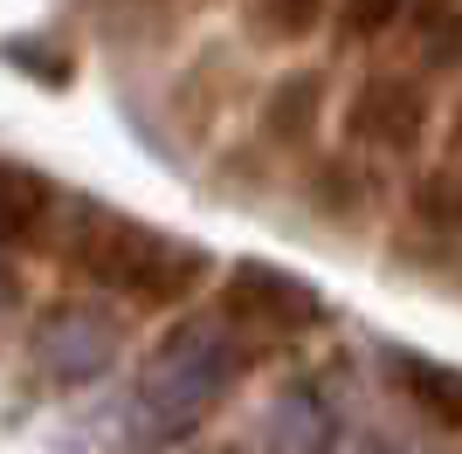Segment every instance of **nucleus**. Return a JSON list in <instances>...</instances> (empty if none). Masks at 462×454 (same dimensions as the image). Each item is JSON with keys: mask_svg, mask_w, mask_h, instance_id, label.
Returning a JSON list of instances; mask_svg holds the SVG:
<instances>
[{"mask_svg": "<svg viewBox=\"0 0 462 454\" xmlns=\"http://www.w3.org/2000/svg\"><path fill=\"white\" fill-rule=\"evenodd\" d=\"M249 359H255V338H242L221 310L173 323V331L152 344V359L138 372V393H132L138 448H173V440L200 434L208 413L242 386Z\"/></svg>", "mask_w": 462, "mask_h": 454, "instance_id": "f257e3e1", "label": "nucleus"}, {"mask_svg": "<svg viewBox=\"0 0 462 454\" xmlns=\"http://www.w3.org/2000/svg\"><path fill=\"white\" fill-rule=\"evenodd\" d=\"M69 268L125 303H180L200 289L208 255L159 234V227L125 221V213H83L69 234Z\"/></svg>", "mask_w": 462, "mask_h": 454, "instance_id": "f03ea898", "label": "nucleus"}, {"mask_svg": "<svg viewBox=\"0 0 462 454\" xmlns=\"http://www.w3.org/2000/svg\"><path fill=\"white\" fill-rule=\"evenodd\" d=\"M352 159H414L435 132V76L421 69H373L338 111Z\"/></svg>", "mask_w": 462, "mask_h": 454, "instance_id": "7ed1b4c3", "label": "nucleus"}, {"mask_svg": "<svg viewBox=\"0 0 462 454\" xmlns=\"http://www.w3.org/2000/svg\"><path fill=\"white\" fill-rule=\"evenodd\" d=\"M117 351H125V323L104 303H56V310H42L35 338H28L35 378L42 386H62V393L104 378L117 365Z\"/></svg>", "mask_w": 462, "mask_h": 454, "instance_id": "20e7f679", "label": "nucleus"}, {"mask_svg": "<svg viewBox=\"0 0 462 454\" xmlns=\"http://www.w3.org/2000/svg\"><path fill=\"white\" fill-rule=\"evenodd\" d=\"M221 317L242 331V338H304L325 323V296L290 276V268H270V262H242L221 283Z\"/></svg>", "mask_w": 462, "mask_h": 454, "instance_id": "39448f33", "label": "nucleus"}, {"mask_svg": "<svg viewBox=\"0 0 462 454\" xmlns=\"http://www.w3.org/2000/svg\"><path fill=\"white\" fill-rule=\"evenodd\" d=\"M401 255L407 262H456L462 255V172L435 166L428 179H414L401 207Z\"/></svg>", "mask_w": 462, "mask_h": 454, "instance_id": "423d86ee", "label": "nucleus"}, {"mask_svg": "<svg viewBox=\"0 0 462 454\" xmlns=\"http://www.w3.org/2000/svg\"><path fill=\"white\" fill-rule=\"evenodd\" d=\"M318 124H325V76H318V69H290V76H276L270 96H263V117H255L263 145H276V151H304L310 138H318Z\"/></svg>", "mask_w": 462, "mask_h": 454, "instance_id": "0eeeda50", "label": "nucleus"}, {"mask_svg": "<svg viewBox=\"0 0 462 454\" xmlns=\"http://www.w3.org/2000/svg\"><path fill=\"white\" fill-rule=\"evenodd\" d=\"M255 440H263L270 454H325V448H331V406H325V393L290 386L270 413H263Z\"/></svg>", "mask_w": 462, "mask_h": 454, "instance_id": "6e6552de", "label": "nucleus"}, {"mask_svg": "<svg viewBox=\"0 0 462 454\" xmlns=\"http://www.w3.org/2000/svg\"><path fill=\"white\" fill-rule=\"evenodd\" d=\"M407 49L421 76H448L462 69V0H407Z\"/></svg>", "mask_w": 462, "mask_h": 454, "instance_id": "1a4fd4ad", "label": "nucleus"}, {"mask_svg": "<svg viewBox=\"0 0 462 454\" xmlns=\"http://www.w3.org/2000/svg\"><path fill=\"white\" fill-rule=\"evenodd\" d=\"M49 213H56V186H49L35 166H14V159H0V248L42 241Z\"/></svg>", "mask_w": 462, "mask_h": 454, "instance_id": "9d476101", "label": "nucleus"}, {"mask_svg": "<svg viewBox=\"0 0 462 454\" xmlns=\"http://www.w3.org/2000/svg\"><path fill=\"white\" fill-rule=\"evenodd\" d=\"M401 393L421 406L435 427L462 434V365H442V359H401Z\"/></svg>", "mask_w": 462, "mask_h": 454, "instance_id": "9b49d317", "label": "nucleus"}, {"mask_svg": "<svg viewBox=\"0 0 462 454\" xmlns=\"http://www.w3.org/2000/svg\"><path fill=\"white\" fill-rule=\"evenodd\" d=\"M331 14V0H249V21L263 41H310L318 35V21Z\"/></svg>", "mask_w": 462, "mask_h": 454, "instance_id": "f8f14e48", "label": "nucleus"}, {"mask_svg": "<svg viewBox=\"0 0 462 454\" xmlns=\"http://www.w3.org/2000/svg\"><path fill=\"white\" fill-rule=\"evenodd\" d=\"M331 14H338V41L346 49H366V41H386L401 28L407 0H331Z\"/></svg>", "mask_w": 462, "mask_h": 454, "instance_id": "ddd939ff", "label": "nucleus"}, {"mask_svg": "<svg viewBox=\"0 0 462 454\" xmlns=\"http://www.w3.org/2000/svg\"><path fill=\"white\" fill-rule=\"evenodd\" d=\"M442 166H456V172H462V104L448 111V132H442Z\"/></svg>", "mask_w": 462, "mask_h": 454, "instance_id": "4468645a", "label": "nucleus"}, {"mask_svg": "<svg viewBox=\"0 0 462 454\" xmlns=\"http://www.w3.org/2000/svg\"><path fill=\"white\" fill-rule=\"evenodd\" d=\"M7 310H14V283H7V276H0V317H7Z\"/></svg>", "mask_w": 462, "mask_h": 454, "instance_id": "2eb2a0df", "label": "nucleus"}, {"mask_svg": "<svg viewBox=\"0 0 462 454\" xmlns=\"http://www.w3.org/2000/svg\"><path fill=\"white\" fill-rule=\"evenodd\" d=\"M386 454H414V448H386Z\"/></svg>", "mask_w": 462, "mask_h": 454, "instance_id": "dca6fc26", "label": "nucleus"}]
</instances>
